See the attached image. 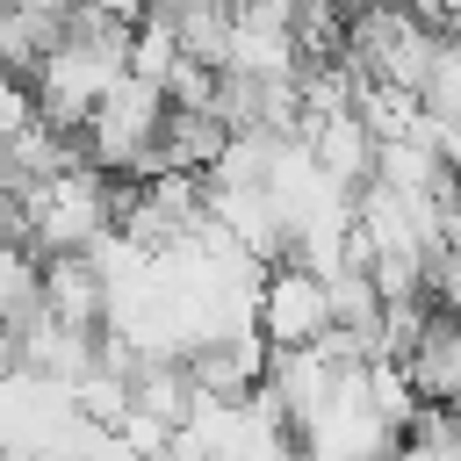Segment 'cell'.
Here are the masks:
<instances>
[{
  "label": "cell",
  "instance_id": "1",
  "mask_svg": "<svg viewBox=\"0 0 461 461\" xmlns=\"http://www.w3.org/2000/svg\"><path fill=\"white\" fill-rule=\"evenodd\" d=\"M158 122H166V86L122 72V79L86 108L79 137H86V158H94V166H108V173H137V158L158 144Z\"/></svg>",
  "mask_w": 461,
  "mask_h": 461
},
{
  "label": "cell",
  "instance_id": "2",
  "mask_svg": "<svg viewBox=\"0 0 461 461\" xmlns=\"http://www.w3.org/2000/svg\"><path fill=\"white\" fill-rule=\"evenodd\" d=\"M324 324H331L324 274H310L303 259H267V274L252 288V331L267 346H310Z\"/></svg>",
  "mask_w": 461,
  "mask_h": 461
},
{
  "label": "cell",
  "instance_id": "3",
  "mask_svg": "<svg viewBox=\"0 0 461 461\" xmlns=\"http://www.w3.org/2000/svg\"><path fill=\"white\" fill-rule=\"evenodd\" d=\"M43 310L65 324H108V274L94 252H43Z\"/></svg>",
  "mask_w": 461,
  "mask_h": 461
},
{
  "label": "cell",
  "instance_id": "4",
  "mask_svg": "<svg viewBox=\"0 0 461 461\" xmlns=\"http://www.w3.org/2000/svg\"><path fill=\"white\" fill-rule=\"evenodd\" d=\"M230 144V122L216 108H173L166 101V122H158V158L166 166H187V173H209Z\"/></svg>",
  "mask_w": 461,
  "mask_h": 461
},
{
  "label": "cell",
  "instance_id": "5",
  "mask_svg": "<svg viewBox=\"0 0 461 461\" xmlns=\"http://www.w3.org/2000/svg\"><path fill=\"white\" fill-rule=\"evenodd\" d=\"M230 7H238V0H230Z\"/></svg>",
  "mask_w": 461,
  "mask_h": 461
},
{
  "label": "cell",
  "instance_id": "6",
  "mask_svg": "<svg viewBox=\"0 0 461 461\" xmlns=\"http://www.w3.org/2000/svg\"><path fill=\"white\" fill-rule=\"evenodd\" d=\"M0 7H7V0H0Z\"/></svg>",
  "mask_w": 461,
  "mask_h": 461
}]
</instances>
